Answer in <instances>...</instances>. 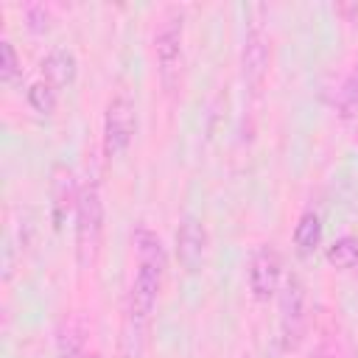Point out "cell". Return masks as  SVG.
Instances as JSON below:
<instances>
[{"instance_id": "13", "label": "cell", "mask_w": 358, "mask_h": 358, "mask_svg": "<svg viewBox=\"0 0 358 358\" xmlns=\"http://www.w3.org/2000/svg\"><path fill=\"white\" fill-rule=\"evenodd\" d=\"M25 98H28V106H31L34 112H39V115H50V112L56 109L59 90H56L53 84H48L45 78H36V81L28 87Z\"/></svg>"}, {"instance_id": "16", "label": "cell", "mask_w": 358, "mask_h": 358, "mask_svg": "<svg viewBox=\"0 0 358 358\" xmlns=\"http://www.w3.org/2000/svg\"><path fill=\"white\" fill-rule=\"evenodd\" d=\"M341 106L344 109L358 106V62L352 64V70L347 73V78L341 84Z\"/></svg>"}, {"instance_id": "5", "label": "cell", "mask_w": 358, "mask_h": 358, "mask_svg": "<svg viewBox=\"0 0 358 358\" xmlns=\"http://www.w3.org/2000/svg\"><path fill=\"white\" fill-rule=\"evenodd\" d=\"M308 324V299L299 277H288L280 294V338L285 350H296Z\"/></svg>"}, {"instance_id": "9", "label": "cell", "mask_w": 358, "mask_h": 358, "mask_svg": "<svg viewBox=\"0 0 358 358\" xmlns=\"http://www.w3.org/2000/svg\"><path fill=\"white\" fill-rule=\"evenodd\" d=\"M76 73H78V59H76V53L70 48H53V50L45 53V59H42V78L48 84H53L56 90L73 84Z\"/></svg>"}, {"instance_id": "7", "label": "cell", "mask_w": 358, "mask_h": 358, "mask_svg": "<svg viewBox=\"0 0 358 358\" xmlns=\"http://www.w3.org/2000/svg\"><path fill=\"white\" fill-rule=\"evenodd\" d=\"M268 62H271V48H268V34L260 22H252L243 36V50H241V70L243 81L257 92L268 76Z\"/></svg>"}, {"instance_id": "14", "label": "cell", "mask_w": 358, "mask_h": 358, "mask_svg": "<svg viewBox=\"0 0 358 358\" xmlns=\"http://www.w3.org/2000/svg\"><path fill=\"white\" fill-rule=\"evenodd\" d=\"M59 358H87L81 327L70 324V327L62 333V338H59Z\"/></svg>"}, {"instance_id": "4", "label": "cell", "mask_w": 358, "mask_h": 358, "mask_svg": "<svg viewBox=\"0 0 358 358\" xmlns=\"http://www.w3.org/2000/svg\"><path fill=\"white\" fill-rule=\"evenodd\" d=\"M134 129H137L134 101L126 92L112 95L106 109H103V140H101L103 143V157H109V159L120 157L131 145Z\"/></svg>"}, {"instance_id": "15", "label": "cell", "mask_w": 358, "mask_h": 358, "mask_svg": "<svg viewBox=\"0 0 358 358\" xmlns=\"http://www.w3.org/2000/svg\"><path fill=\"white\" fill-rule=\"evenodd\" d=\"M20 56H17V50H14V45L8 42V39H3L0 42V76H3V81L6 84H11L17 76H20Z\"/></svg>"}, {"instance_id": "8", "label": "cell", "mask_w": 358, "mask_h": 358, "mask_svg": "<svg viewBox=\"0 0 358 358\" xmlns=\"http://www.w3.org/2000/svg\"><path fill=\"white\" fill-rule=\"evenodd\" d=\"M204 249H207V229L199 218L185 215L179 229H176V260L187 274H196L204 263Z\"/></svg>"}, {"instance_id": "11", "label": "cell", "mask_w": 358, "mask_h": 358, "mask_svg": "<svg viewBox=\"0 0 358 358\" xmlns=\"http://www.w3.org/2000/svg\"><path fill=\"white\" fill-rule=\"evenodd\" d=\"M78 187H76V179H73V171L70 168H62L59 176H56V185H53V218H56V227L64 221V213L78 204Z\"/></svg>"}, {"instance_id": "12", "label": "cell", "mask_w": 358, "mask_h": 358, "mask_svg": "<svg viewBox=\"0 0 358 358\" xmlns=\"http://www.w3.org/2000/svg\"><path fill=\"white\" fill-rule=\"evenodd\" d=\"M324 257H327V263L330 266H336V268H355L358 266V238L355 235H341V238H336L330 246H327V252H324Z\"/></svg>"}, {"instance_id": "2", "label": "cell", "mask_w": 358, "mask_h": 358, "mask_svg": "<svg viewBox=\"0 0 358 358\" xmlns=\"http://www.w3.org/2000/svg\"><path fill=\"white\" fill-rule=\"evenodd\" d=\"M103 235V199L98 182H87L76 204V255L81 266H92Z\"/></svg>"}, {"instance_id": "10", "label": "cell", "mask_w": 358, "mask_h": 358, "mask_svg": "<svg viewBox=\"0 0 358 358\" xmlns=\"http://www.w3.org/2000/svg\"><path fill=\"white\" fill-rule=\"evenodd\" d=\"M319 243H322V218L313 210H305L294 227V246L302 257H308L319 249Z\"/></svg>"}, {"instance_id": "3", "label": "cell", "mask_w": 358, "mask_h": 358, "mask_svg": "<svg viewBox=\"0 0 358 358\" xmlns=\"http://www.w3.org/2000/svg\"><path fill=\"white\" fill-rule=\"evenodd\" d=\"M182 42H185V17L179 8H171L165 14V20L159 22L157 34H154V56H157V70L159 78L168 90H173V84L179 81V70H182Z\"/></svg>"}, {"instance_id": "18", "label": "cell", "mask_w": 358, "mask_h": 358, "mask_svg": "<svg viewBox=\"0 0 358 358\" xmlns=\"http://www.w3.org/2000/svg\"><path fill=\"white\" fill-rule=\"evenodd\" d=\"M243 358H249V355H243Z\"/></svg>"}, {"instance_id": "17", "label": "cell", "mask_w": 358, "mask_h": 358, "mask_svg": "<svg viewBox=\"0 0 358 358\" xmlns=\"http://www.w3.org/2000/svg\"><path fill=\"white\" fill-rule=\"evenodd\" d=\"M28 20H31V28H34V31H45L50 14H48L45 6H28Z\"/></svg>"}, {"instance_id": "1", "label": "cell", "mask_w": 358, "mask_h": 358, "mask_svg": "<svg viewBox=\"0 0 358 358\" xmlns=\"http://www.w3.org/2000/svg\"><path fill=\"white\" fill-rule=\"evenodd\" d=\"M131 243H134V255H137V271H134L131 291H129V313L137 322H145L157 305V294L162 285L165 249H162L159 235L145 224H140L131 232Z\"/></svg>"}, {"instance_id": "6", "label": "cell", "mask_w": 358, "mask_h": 358, "mask_svg": "<svg viewBox=\"0 0 358 358\" xmlns=\"http://www.w3.org/2000/svg\"><path fill=\"white\" fill-rule=\"evenodd\" d=\"M246 280H249V291L255 299L266 302L280 291L282 282V257L271 243H260L252 257H249V268H246Z\"/></svg>"}]
</instances>
